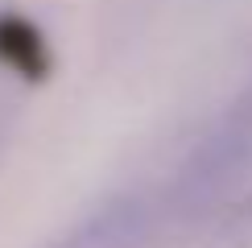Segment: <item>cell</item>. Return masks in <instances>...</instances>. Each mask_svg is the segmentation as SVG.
I'll list each match as a JSON object with an SVG mask.
<instances>
[{"instance_id":"cell-1","label":"cell","mask_w":252,"mask_h":248,"mask_svg":"<svg viewBox=\"0 0 252 248\" xmlns=\"http://www.w3.org/2000/svg\"><path fill=\"white\" fill-rule=\"evenodd\" d=\"M211 248H252V194H244L232 211L219 219Z\"/></svg>"}]
</instances>
